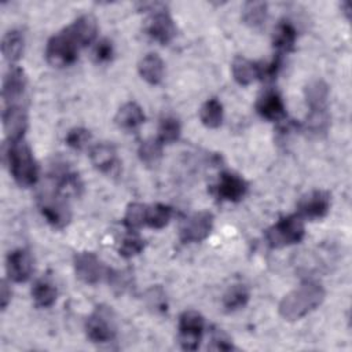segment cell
I'll use <instances>...</instances> for the list:
<instances>
[{
    "label": "cell",
    "mask_w": 352,
    "mask_h": 352,
    "mask_svg": "<svg viewBox=\"0 0 352 352\" xmlns=\"http://www.w3.org/2000/svg\"><path fill=\"white\" fill-rule=\"evenodd\" d=\"M326 297L323 286L314 280L302 282L300 286L283 296L279 302V315L287 322H296L315 311Z\"/></svg>",
    "instance_id": "6da1fadb"
},
{
    "label": "cell",
    "mask_w": 352,
    "mask_h": 352,
    "mask_svg": "<svg viewBox=\"0 0 352 352\" xmlns=\"http://www.w3.org/2000/svg\"><path fill=\"white\" fill-rule=\"evenodd\" d=\"M6 160L10 173L21 187L34 186L38 180V165L32 148L25 140L7 142Z\"/></svg>",
    "instance_id": "7a4b0ae2"
},
{
    "label": "cell",
    "mask_w": 352,
    "mask_h": 352,
    "mask_svg": "<svg viewBox=\"0 0 352 352\" xmlns=\"http://www.w3.org/2000/svg\"><path fill=\"white\" fill-rule=\"evenodd\" d=\"M82 47L77 41L76 36L72 33L69 26L54 34L47 41L45 47V58L47 62L56 67H63L74 63L78 58V51Z\"/></svg>",
    "instance_id": "3957f363"
},
{
    "label": "cell",
    "mask_w": 352,
    "mask_h": 352,
    "mask_svg": "<svg viewBox=\"0 0 352 352\" xmlns=\"http://www.w3.org/2000/svg\"><path fill=\"white\" fill-rule=\"evenodd\" d=\"M305 235L304 220L298 214H289L279 219L265 231V241L274 249L298 243Z\"/></svg>",
    "instance_id": "277c9868"
},
{
    "label": "cell",
    "mask_w": 352,
    "mask_h": 352,
    "mask_svg": "<svg viewBox=\"0 0 352 352\" xmlns=\"http://www.w3.org/2000/svg\"><path fill=\"white\" fill-rule=\"evenodd\" d=\"M37 205L45 221L54 228L62 230L72 220V209L69 199L56 190L44 191L38 194Z\"/></svg>",
    "instance_id": "5b68a950"
},
{
    "label": "cell",
    "mask_w": 352,
    "mask_h": 352,
    "mask_svg": "<svg viewBox=\"0 0 352 352\" xmlns=\"http://www.w3.org/2000/svg\"><path fill=\"white\" fill-rule=\"evenodd\" d=\"M87 337L95 344H104L114 340L117 326L113 311L106 305H99L87 318L85 322Z\"/></svg>",
    "instance_id": "8992f818"
},
{
    "label": "cell",
    "mask_w": 352,
    "mask_h": 352,
    "mask_svg": "<svg viewBox=\"0 0 352 352\" xmlns=\"http://www.w3.org/2000/svg\"><path fill=\"white\" fill-rule=\"evenodd\" d=\"M148 6L151 7L148 11H153V12H151V16H150L147 28H146L147 34L153 40L158 41L160 44L166 45L176 36L175 22L164 4L150 3Z\"/></svg>",
    "instance_id": "52a82bcc"
},
{
    "label": "cell",
    "mask_w": 352,
    "mask_h": 352,
    "mask_svg": "<svg viewBox=\"0 0 352 352\" xmlns=\"http://www.w3.org/2000/svg\"><path fill=\"white\" fill-rule=\"evenodd\" d=\"M205 329L204 316L194 311H184L179 318V342L184 351H195L199 346Z\"/></svg>",
    "instance_id": "ba28073f"
},
{
    "label": "cell",
    "mask_w": 352,
    "mask_h": 352,
    "mask_svg": "<svg viewBox=\"0 0 352 352\" xmlns=\"http://www.w3.org/2000/svg\"><path fill=\"white\" fill-rule=\"evenodd\" d=\"M214 217L209 210H201L187 217L179 231L183 243H198L205 241L213 230Z\"/></svg>",
    "instance_id": "9c48e42d"
},
{
    "label": "cell",
    "mask_w": 352,
    "mask_h": 352,
    "mask_svg": "<svg viewBox=\"0 0 352 352\" xmlns=\"http://www.w3.org/2000/svg\"><path fill=\"white\" fill-rule=\"evenodd\" d=\"M73 265L77 278L87 285H96L107 276L109 268L92 252H78L74 254Z\"/></svg>",
    "instance_id": "30bf717a"
},
{
    "label": "cell",
    "mask_w": 352,
    "mask_h": 352,
    "mask_svg": "<svg viewBox=\"0 0 352 352\" xmlns=\"http://www.w3.org/2000/svg\"><path fill=\"white\" fill-rule=\"evenodd\" d=\"M1 121L7 142L23 140V135L28 129V111L25 104L4 106Z\"/></svg>",
    "instance_id": "8fae6325"
},
{
    "label": "cell",
    "mask_w": 352,
    "mask_h": 352,
    "mask_svg": "<svg viewBox=\"0 0 352 352\" xmlns=\"http://www.w3.org/2000/svg\"><path fill=\"white\" fill-rule=\"evenodd\" d=\"M28 78L25 72L18 66H11L3 78L1 98L4 106L8 104H23L26 96Z\"/></svg>",
    "instance_id": "7c38bea8"
},
{
    "label": "cell",
    "mask_w": 352,
    "mask_h": 352,
    "mask_svg": "<svg viewBox=\"0 0 352 352\" xmlns=\"http://www.w3.org/2000/svg\"><path fill=\"white\" fill-rule=\"evenodd\" d=\"M330 209V194L324 190H314L304 195L298 205V216L302 219L318 220L327 214Z\"/></svg>",
    "instance_id": "4fadbf2b"
},
{
    "label": "cell",
    "mask_w": 352,
    "mask_h": 352,
    "mask_svg": "<svg viewBox=\"0 0 352 352\" xmlns=\"http://www.w3.org/2000/svg\"><path fill=\"white\" fill-rule=\"evenodd\" d=\"M6 270L10 280L22 283L26 282L33 272V258L29 250L15 249L8 253Z\"/></svg>",
    "instance_id": "5bb4252c"
},
{
    "label": "cell",
    "mask_w": 352,
    "mask_h": 352,
    "mask_svg": "<svg viewBox=\"0 0 352 352\" xmlns=\"http://www.w3.org/2000/svg\"><path fill=\"white\" fill-rule=\"evenodd\" d=\"M214 191L221 201L238 202L246 195L248 183L236 173L223 172L219 177L217 184L214 186Z\"/></svg>",
    "instance_id": "9a60e30c"
},
{
    "label": "cell",
    "mask_w": 352,
    "mask_h": 352,
    "mask_svg": "<svg viewBox=\"0 0 352 352\" xmlns=\"http://www.w3.org/2000/svg\"><path fill=\"white\" fill-rule=\"evenodd\" d=\"M256 110L260 117L268 121H280L286 117V107L280 94L275 89L265 91L256 103Z\"/></svg>",
    "instance_id": "2e32d148"
},
{
    "label": "cell",
    "mask_w": 352,
    "mask_h": 352,
    "mask_svg": "<svg viewBox=\"0 0 352 352\" xmlns=\"http://www.w3.org/2000/svg\"><path fill=\"white\" fill-rule=\"evenodd\" d=\"M89 160L98 170L103 173H109L117 166V162H118L117 148L114 144L109 142L96 143L89 150Z\"/></svg>",
    "instance_id": "e0dca14e"
},
{
    "label": "cell",
    "mask_w": 352,
    "mask_h": 352,
    "mask_svg": "<svg viewBox=\"0 0 352 352\" xmlns=\"http://www.w3.org/2000/svg\"><path fill=\"white\" fill-rule=\"evenodd\" d=\"M138 72L140 77L151 84L157 85L162 81L165 73V63L158 54H147L138 63Z\"/></svg>",
    "instance_id": "ac0fdd59"
},
{
    "label": "cell",
    "mask_w": 352,
    "mask_h": 352,
    "mask_svg": "<svg viewBox=\"0 0 352 352\" xmlns=\"http://www.w3.org/2000/svg\"><path fill=\"white\" fill-rule=\"evenodd\" d=\"M69 29L76 36L80 45L84 48L88 44H91L98 34V22L96 18L91 14H84L73 21L72 25H69Z\"/></svg>",
    "instance_id": "d6986e66"
},
{
    "label": "cell",
    "mask_w": 352,
    "mask_h": 352,
    "mask_svg": "<svg viewBox=\"0 0 352 352\" xmlns=\"http://www.w3.org/2000/svg\"><path fill=\"white\" fill-rule=\"evenodd\" d=\"M305 102L309 107V111H322L327 110L329 99V85L323 80H312L304 88Z\"/></svg>",
    "instance_id": "ffe728a7"
},
{
    "label": "cell",
    "mask_w": 352,
    "mask_h": 352,
    "mask_svg": "<svg viewBox=\"0 0 352 352\" xmlns=\"http://www.w3.org/2000/svg\"><path fill=\"white\" fill-rule=\"evenodd\" d=\"M146 120V116L143 113V109L136 103V102H126L124 103L116 117L114 121L116 124L125 131H132L136 129L138 126H140Z\"/></svg>",
    "instance_id": "44dd1931"
},
{
    "label": "cell",
    "mask_w": 352,
    "mask_h": 352,
    "mask_svg": "<svg viewBox=\"0 0 352 352\" xmlns=\"http://www.w3.org/2000/svg\"><path fill=\"white\" fill-rule=\"evenodd\" d=\"M25 50L23 33L18 29L8 30L1 40V54L10 63H15L21 59Z\"/></svg>",
    "instance_id": "7402d4cb"
},
{
    "label": "cell",
    "mask_w": 352,
    "mask_h": 352,
    "mask_svg": "<svg viewBox=\"0 0 352 352\" xmlns=\"http://www.w3.org/2000/svg\"><path fill=\"white\" fill-rule=\"evenodd\" d=\"M296 40H297V32L290 22L282 21L276 25L272 34V44L279 55L293 51Z\"/></svg>",
    "instance_id": "603a6c76"
},
{
    "label": "cell",
    "mask_w": 352,
    "mask_h": 352,
    "mask_svg": "<svg viewBox=\"0 0 352 352\" xmlns=\"http://www.w3.org/2000/svg\"><path fill=\"white\" fill-rule=\"evenodd\" d=\"M231 73L239 85H249L258 78V63L243 56H236L232 60Z\"/></svg>",
    "instance_id": "cb8c5ba5"
},
{
    "label": "cell",
    "mask_w": 352,
    "mask_h": 352,
    "mask_svg": "<svg viewBox=\"0 0 352 352\" xmlns=\"http://www.w3.org/2000/svg\"><path fill=\"white\" fill-rule=\"evenodd\" d=\"M56 296H58L56 286L47 276H43V278L37 279L32 286L33 301L40 308L51 307L56 301Z\"/></svg>",
    "instance_id": "d4e9b609"
},
{
    "label": "cell",
    "mask_w": 352,
    "mask_h": 352,
    "mask_svg": "<svg viewBox=\"0 0 352 352\" xmlns=\"http://www.w3.org/2000/svg\"><path fill=\"white\" fill-rule=\"evenodd\" d=\"M250 298V292L246 285L235 283L227 289L223 296V307L227 312H235L246 307Z\"/></svg>",
    "instance_id": "484cf974"
},
{
    "label": "cell",
    "mask_w": 352,
    "mask_h": 352,
    "mask_svg": "<svg viewBox=\"0 0 352 352\" xmlns=\"http://www.w3.org/2000/svg\"><path fill=\"white\" fill-rule=\"evenodd\" d=\"M223 117H224V110H223V104L219 99L216 98H210L208 99L199 109V118L201 122L208 126V128H219L223 122Z\"/></svg>",
    "instance_id": "4316f807"
},
{
    "label": "cell",
    "mask_w": 352,
    "mask_h": 352,
    "mask_svg": "<svg viewBox=\"0 0 352 352\" xmlns=\"http://www.w3.org/2000/svg\"><path fill=\"white\" fill-rule=\"evenodd\" d=\"M268 14V6L264 1H248L242 8V21L250 28L264 25Z\"/></svg>",
    "instance_id": "83f0119b"
},
{
    "label": "cell",
    "mask_w": 352,
    "mask_h": 352,
    "mask_svg": "<svg viewBox=\"0 0 352 352\" xmlns=\"http://www.w3.org/2000/svg\"><path fill=\"white\" fill-rule=\"evenodd\" d=\"M172 217V208L164 204H155L153 206H147V216H146V226L161 230L164 228Z\"/></svg>",
    "instance_id": "f1b7e54d"
},
{
    "label": "cell",
    "mask_w": 352,
    "mask_h": 352,
    "mask_svg": "<svg viewBox=\"0 0 352 352\" xmlns=\"http://www.w3.org/2000/svg\"><path fill=\"white\" fill-rule=\"evenodd\" d=\"M147 216V205L140 202H132L128 205L124 216V224L128 230L136 231L146 226Z\"/></svg>",
    "instance_id": "f546056e"
},
{
    "label": "cell",
    "mask_w": 352,
    "mask_h": 352,
    "mask_svg": "<svg viewBox=\"0 0 352 352\" xmlns=\"http://www.w3.org/2000/svg\"><path fill=\"white\" fill-rule=\"evenodd\" d=\"M182 135V125L175 117H165L161 120L158 126V140L162 144H170L179 140Z\"/></svg>",
    "instance_id": "4dcf8cb0"
},
{
    "label": "cell",
    "mask_w": 352,
    "mask_h": 352,
    "mask_svg": "<svg viewBox=\"0 0 352 352\" xmlns=\"http://www.w3.org/2000/svg\"><path fill=\"white\" fill-rule=\"evenodd\" d=\"M106 278L109 280L110 287L117 294H124L133 287V275L128 270H122V271L109 270Z\"/></svg>",
    "instance_id": "1f68e13d"
},
{
    "label": "cell",
    "mask_w": 352,
    "mask_h": 352,
    "mask_svg": "<svg viewBox=\"0 0 352 352\" xmlns=\"http://www.w3.org/2000/svg\"><path fill=\"white\" fill-rule=\"evenodd\" d=\"M138 154L142 162L147 165H154L162 157V143L158 140V138L146 139L140 143L138 148Z\"/></svg>",
    "instance_id": "d6a6232c"
},
{
    "label": "cell",
    "mask_w": 352,
    "mask_h": 352,
    "mask_svg": "<svg viewBox=\"0 0 352 352\" xmlns=\"http://www.w3.org/2000/svg\"><path fill=\"white\" fill-rule=\"evenodd\" d=\"M143 249H144V239L140 235L131 232L121 241L118 248V254L124 258H132L138 256Z\"/></svg>",
    "instance_id": "836d02e7"
},
{
    "label": "cell",
    "mask_w": 352,
    "mask_h": 352,
    "mask_svg": "<svg viewBox=\"0 0 352 352\" xmlns=\"http://www.w3.org/2000/svg\"><path fill=\"white\" fill-rule=\"evenodd\" d=\"M91 139H92L91 132L88 129H85V128L78 126V128L70 129L67 132L65 140H66V144L69 147H72L73 150H82V148H85L89 144Z\"/></svg>",
    "instance_id": "e575fe53"
},
{
    "label": "cell",
    "mask_w": 352,
    "mask_h": 352,
    "mask_svg": "<svg viewBox=\"0 0 352 352\" xmlns=\"http://www.w3.org/2000/svg\"><path fill=\"white\" fill-rule=\"evenodd\" d=\"M146 304L150 309H153L154 312H165L166 311V296L165 292L162 290V287L160 286H154L151 289L147 290L146 296H144Z\"/></svg>",
    "instance_id": "d590c367"
},
{
    "label": "cell",
    "mask_w": 352,
    "mask_h": 352,
    "mask_svg": "<svg viewBox=\"0 0 352 352\" xmlns=\"http://www.w3.org/2000/svg\"><path fill=\"white\" fill-rule=\"evenodd\" d=\"M94 59L96 63H107L109 60H111L113 55H114V47L113 43L107 38H102L96 43V45L94 47Z\"/></svg>",
    "instance_id": "8d00e7d4"
},
{
    "label": "cell",
    "mask_w": 352,
    "mask_h": 352,
    "mask_svg": "<svg viewBox=\"0 0 352 352\" xmlns=\"http://www.w3.org/2000/svg\"><path fill=\"white\" fill-rule=\"evenodd\" d=\"M209 349L214 351H232L235 349L231 340L221 331V329H214L212 333V342L209 345Z\"/></svg>",
    "instance_id": "74e56055"
},
{
    "label": "cell",
    "mask_w": 352,
    "mask_h": 352,
    "mask_svg": "<svg viewBox=\"0 0 352 352\" xmlns=\"http://www.w3.org/2000/svg\"><path fill=\"white\" fill-rule=\"evenodd\" d=\"M11 296H12V292H11V287L8 285L7 280H3L1 282V290H0V300H1V309L6 311L10 301H11Z\"/></svg>",
    "instance_id": "f35d334b"
}]
</instances>
